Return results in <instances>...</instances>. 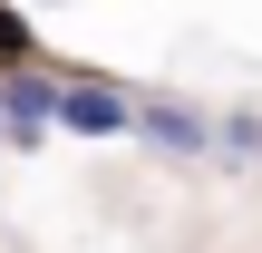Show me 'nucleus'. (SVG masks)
Returning <instances> with one entry per match:
<instances>
[{"mask_svg": "<svg viewBox=\"0 0 262 253\" xmlns=\"http://www.w3.org/2000/svg\"><path fill=\"white\" fill-rule=\"evenodd\" d=\"M0 59H29V29H19L10 10H0Z\"/></svg>", "mask_w": 262, "mask_h": 253, "instance_id": "4", "label": "nucleus"}, {"mask_svg": "<svg viewBox=\"0 0 262 253\" xmlns=\"http://www.w3.org/2000/svg\"><path fill=\"white\" fill-rule=\"evenodd\" d=\"M58 127H68V137H126V127H136V98L78 78V88H58Z\"/></svg>", "mask_w": 262, "mask_h": 253, "instance_id": "1", "label": "nucleus"}, {"mask_svg": "<svg viewBox=\"0 0 262 253\" xmlns=\"http://www.w3.org/2000/svg\"><path fill=\"white\" fill-rule=\"evenodd\" d=\"M136 137H156V146H175V156H204V146H214V127L185 117V107H136Z\"/></svg>", "mask_w": 262, "mask_h": 253, "instance_id": "3", "label": "nucleus"}, {"mask_svg": "<svg viewBox=\"0 0 262 253\" xmlns=\"http://www.w3.org/2000/svg\"><path fill=\"white\" fill-rule=\"evenodd\" d=\"M49 117H58V88H49V78H10V88H0V127H10V137H39Z\"/></svg>", "mask_w": 262, "mask_h": 253, "instance_id": "2", "label": "nucleus"}]
</instances>
